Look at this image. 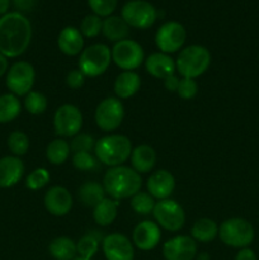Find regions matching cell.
Returning a JSON list of instances; mask_svg holds the SVG:
<instances>
[{
	"instance_id": "30bf717a",
	"label": "cell",
	"mask_w": 259,
	"mask_h": 260,
	"mask_svg": "<svg viewBox=\"0 0 259 260\" xmlns=\"http://www.w3.org/2000/svg\"><path fill=\"white\" fill-rule=\"evenodd\" d=\"M35 80V68L27 61H18L8 70L5 84L12 94L17 96H25L29 91H32Z\"/></svg>"
},
{
	"instance_id": "1f68e13d",
	"label": "cell",
	"mask_w": 259,
	"mask_h": 260,
	"mask_svg": "<svg viewBox=\"0 0 259 260\" xmlns=\"http://www.w3.org/2000/svg\"><path fill=\"white\" fill-rule=\"evenodd\" d=\"M155 198L147 192H137L134 197H131V208L136 213L141 216H147L152 213L155 207Z\"/></svg>"
},
{
	"instance_id": "7dc6e473",
	"label": "cell",
	"mask_w": 259,
	"mask_h": 260,
	"mask_svg": "<svg viewBox=\"0 0 259 260\" xmlns=\"http://www.w3.org/2000/svg\"><path fill=\"white\" fill-rule=\"evenodd\" d=\"M198 260H208V255L207 254H201V255L198 256Z\"/></svg>"
},
{
	"instance_id": "60d3db41",
	"label": "cell",
	"mask_w": 259,
	"mask_h": 260,
	"mask_svg": "<svg viewBox=\"0 0 259 260\" xmlns=\"http://www.w3.org/2000/svg\"><path fill=\"white\" fill-rule=\"evenodd\" d=\"M85 78L86 76L81 73L79 69H75V70L69 71L68 75H66V85L69 86L73 90H76V89H80L81 86L84 85L85 83Z\"/></svg>"
},
{
	"instance_id": "ee69618b",
	"label": "cell",
	"mask_w": 259,
	"mask_h": 260,
	"mask_svg": "<svg viewBox=\"0 0 259 260\" xmlns=\"http://www.w3.org/2000/svg\"><path fill=\"white\" fill-rule=\"evenodd\" d=\"M13 3H14L17 9L22 10V12H27V10L32 9L36 0H13Z\"/></svg>"
},
{
	"instance_id": "e575fe53",
	"label": "cell",
	"mask_w": 259,
	"mask_h": 260,
	"mask_svg": "<svg viewBox=\"0 0 259 260\" xmlns=\"http://www.w3.org/2000/svg\"><path fill=\"white\" fill-rule=\"evenodd\" d=\"M102 25H103V20L101 17L95 14H89L84 17L80 24V32L84 37L94 38L102 32Z\"/></svg>"
},
{
	"instance_id": "ab89813d",
	"label": "cell",
	"mask_w": 259,
	"mask_h": 260,
	"mask_svg": "<svg viewBox=\"0 0 259 260\" xmlns=\"http://www.w3.org/2000/svg\"><path fill=\"white\" fill-rule=\"evenodd\" d=\"M178 95L184 101L193 99L198 93V84L195 79L190 78H182L179 80V86L177 90Z\"/></svg>"
},
{
	"instance_id": "d590c367",
	"label": "cell",
	"mask_w": 259,
	"mask_h": 260,
	"mask_svg": "<svg viewBox=\"0 0 259 260\" xmlns=\"http://www.w3.org/2000/svg\"><path fill=\"white\" fill-rule=\"evenodd\" d=\"M48 182H50V173L45 168H37L32 170L25 178V185L30 190L42 189L48 184Z\"/></svg>"
},
{
	"instance_id": "6da1fadb",
	"label": "cell",
	"mask_w": 259,
	"mask_h": 260,
	"mask_svg": "<svg viewBox=\"0 0 259 260\" xmlns=\"http://www.w3.org/2000/svg\"><path fill=\"white\" fill-rule=\"evenodd\" d=\"M32 25L19 12H10L0 17V53L7 58L19 57L29 47Z\"/></svg>"
},
{
	"instance_id": "f6af8a7d",
	"label": "cell",
	"mask_w": 259,
	"mask_h": 260,
	"mask_svg": "<svg viewBox=\"0 0 259 260\" xmlns=\"http://www.w3.org/2000/svg\"><path fill=\"white\" fill-rule=\"evenodd\" d=\"M8 66H9V63H8V58L5 57L4 55L0 53V78H2L5 73H8V70H9Z\"/></svg>"
},
{
	"instance_id": "8d00e7d4",
	"label": "cell",
	"mask_w": 259,
	"mask_h": 260,
	"mask_svg": "<svg viewBox=\"0 0 259 260\" xmlns=\"http://www.w3.org/2000/svg\"><path fill=\"white\" fill-rule=\"evenodd\" d=\"M95 139L89 134H78L73 137L70 144L71 151L75 152H91L95 147Z\"/></svg>"
},
{
	"instance_id": "f1b7e54d",
	"label": "cell",
	"mask_w": 259,
	"mask_h": 260,
	"mask_svg": "<svg viewBox=\"0 0 259 260\" xmlns=\"http://www.w3.org/2000/svg\"><path fill=\"white\" fill-rule=\"evenodd\" d=\"M22 111V104L17 95L9 93L0 95V123L14 121Z\"/></svg>"
},
{
	"instance_id": "836d02e7",
	"label": "cell",
	"mask_w": 259,
	"mask_h": 260,
	"mask_svg": "<svg viewBox=\"0 0 259 260\" xmlns=\"http://www.w3.org/2000/svg\"><path fill=\"white\" fill-rule=\"evenodd\" d=\"M47 98L45 96V94L40 93V91H29L24 98V108L27 109L28 113L33 114V116L45 113V111L47 109Z\"/></svg>"
},
{
	"instance_id": "cb8c5ba5",
	"label": "cell",
	"mask_w": 259,
	"mask_h": 260,
	"mask_svg": "<svg viewBox=\"0 0 259 260\" xmlns=\"http://www.w3.org/2000/svg\"><path fill=\"white\" fill-rule=\"evenodd\" d=\"M102 33L107 40L112 41V42H119L128 37L130 27L122 17L111 15L103 20Z\"/></svg>"
},
{
	"instance_id": "8992f818",
	"label": "cell",
	"mask_w": 259,
	"mask_h": 260,
	"mask_svg": "<svg viewBox=\"0 0 259 260\" xmlns=\"http://www.w3.org/2000/svg\"><path fill=\"white\" fill-rule=\"evenodd\" d=\"M112 62V52L104 43H94L84 48L79 56V70L86 78H96L107 71Z\"/></svg>"
},
{
	"instance_id": "d4e9b609",
	"label": "cell",
	"mask_w": 259,
	"mask_h": 260,
	"mask_svg": "<svg viewBox=\"0 0 259 260\" xmlns=\"http://www.w3.org/2000/svg\"><path fill=\"white\" fill-rule=\"evenodd\" d=\"M117 208H118V201L111 197H106L102 202H99L93 208V218L96 225L102 228L112 225L117 218Z\"/></svg>"
},
{
	"instance_id": "d6a6232c",
	"label": "cell",
	"mask_w": 259,
	"mask_h": 260,
	"mask_svg": "<svg viewBox=\"0 0 259 260\" xmlns=\"http://www.w3.org/2000/svg\"><path fill=\"white\" fill-rule=\"evenodd\" d=\"M8 147L14 156H23L29 149V137L23 131H13L8 137Z\"/></svg>"
},
{
	"instance_id": "2e32d148",
	"label": "cell",
	"mask_w": 259,
	"mask_h": 260,
	"mask_svg": "<svg viewBox=\"0 0 259 260\" xmlns=\"http://www.w3.org/2000/svg\"><path fill=\"white\" fill-rule=\"evenodd\" d=\"M43 205L50 215L62 217L73 208V196L65 187L55 185L46 192Z\"/></svg>"
},
{
	"instance_id": "83f0119b",
	"label": "cell",
	"mask_w": 259,
	"mask_h": 260,
	"mask_svg": "<svg viewBox=\"0 0 259 260\" xmlns=\"http://www.w3.org/2000/svg\"><path fill=\"white\" fill-rule=\"evenodd\" d=\"M218 235V225L211 218H200L193 223L190 236L198 243H210Z\"/></svg>"
},
{
	"instance_id": "4316f807",
	"label": "cell",
	"mask_w": 259,
	"mask_h": 260,
	"mask_svg": "<svg viewBox=\"0 0 259 260\" xmlns=\"http://www.w3.org/2000/svg\"><path fill=\"white\" fill-rule=\"evenodd\" d=\"M78 196L85 207L94 208L106 198V190L103 184H99L98 182H85L79 188Z\"/></svg>"
},
{
	"instance_id": "5b68a950",
	"label": "cell",
	"mask_w": 259,
	"mask_h": 260,
	"mask_svg": "<svg viewBox=\"0 0 259 260\" xmlns=\"http://www.w3.org/2000/svg\"><path fill=\"white\" fill-rule=\"evenodd\" d=\"M218 236L225 245L243 249L253 243L255 231L248 220L233 217L225 220L218 226Z\"/></svg>"
},
{
	"instance_id": "bcb514c9",
	"label": "cell",
	"mask_w": 259,
	"mask_h": 260,
	"mask_svg": "<svg viewBox=\"0 0 259 260\" xmlns=\"http://www.w3.org/2000/svg\"><path fill=\"white\" fill-rule=\"evenodd\" d=\"M10 0H0V15H4L8 13L9 9Z\"/></svg>"
},
{
	"instance_id": "7c38bea8",
	"label": "cell",
	"mask_w": 259,
	"mask_h": 260,
	"mask_svg": "<svg viewBox=\"0 0 259 260\" xmlns=\"http://www.w3.org/2000/svg\"><path fill=\"white\" fill-rule=\"evenodd\" d=\"M83 127V114L74 104H62L53 114V128L55 134L63 137H74L80 134Z\"/></svg>"
},
{
	"instance_id": "ac0fdd59",
	"label": "cell",
	"mask_w": 259,
	"mask_h": 260,
	"mask_svg": "<svg viewBox=\"0 0 259 260\" xmlns=\"http://www.w3.org/2000/svg\"><path fill=\"white\" fill-rule=\"evenodd\" d=\"M147 193L156 200H167L175 189V178L170 172L159 169L152 173L146 182Z\"/></svg>"
},
{
	"instance_id": "7402d4cb",
	"label": "cell",
	"mask_w": 259,
	"mask_h": 260,
	"mask_svg": "<svg viewBox=\"0 0 259 260\" xmlns=\"http://www.w3.org/2000/svg\"><path fill=\"white\" fill-rule=\"evenodd\" d=\"M141 86V78L135 71H122L114 80L113 90L118 99H128L134 96Z\"/></svg>"
},
{
	"instance_id": "3957f363",
	"label": "cell",
	"mask_w": 259,
	"mask_h": 260,
	"mask_svg": "<svg viewBox=\"0 0 259 260\" xmlns=\"http://www.w3.org/2000/svg\"><path fill=\"white\" fill-rule=\"evenodd\" d=\"M132 144L124 135L112 134L96 141L94 154L99 162L109 168L123 165L130 159Z\"/></svg>"
},
{
	"instance_id": "277c9868",
	"label": "cell",
	"mask_w": 259,
	"mask_h": 260,
	"mask_svg": "<svg viewBox=\"0 0 259 260\" xmlns=\"http://www.w3.org/2000/svg\"><path fill=\"white\" fill-rule=\"evenodd\" d=\"M210 65V51L201 45H190L183 48L175 61V68L182 78H198L207 71Z\"/></svg>"
},
{
	"instance_id": "f546056e",
	"label": "cell",
	"mask_w": 259,
	"mask_h": 260,
	"mask_svg": "<svg viewBox=\"0 0 259 260\" xmlns=\"http://www.w3.org/2000/svg\"><path fill=\"white\" fill-rule=\"evenodd\" d=\"M71 149L63 139H55L46 147V157L52 165H61L69 159Z\"/></svg>"
},
{
	"instance_id": "d6986e66",
	"label": "cell",
	"mask_w": 259,
	"mask_h": 260,
	"mask_svg": "<svg viewBox=\"0 0 259 260\" xmlns=\"http://www.w3.org/2000/svg\"><path fill=\"white\" fill-rule=\"evenodd\" d=\"M24 175V164L20 157L10 155L0 159V188L18 184Z\"/></svg>"
},
{
	"instance_id": "9c48e42d",
	"label": "cell",
	"mask_w": 259,
	"mask_h": 260,
	"mask_svg": "<svg viewBox=\"0 0 259 260\" xmlns=\"http://www.w3.org/2000/svg\"><path fill=\"white\" fill-rule=\"evenodd\" d=\"M152 216L160 228L172 233L179 231L185 223V213L183 207L177 201L169 198L155 203Z\"/></svg>"
},
{
	"instance_id": "ba28073f",
	"label": "cell",
	"mask_w": 259,
	"mask_h": 260,
	"mask_svg": "<svg viewBox=\"0 0 259 260\" xmlns=\"http://www.w3.org/2000/svg\"><path fill=\"white\" fill-rule=\"evenodd\" d=\"M112 52V61L123 71H134L145 61L144 48L139 42L126 38L114 43Z\"/></svg>"
},
{
	"instance_id": "7bdbcfd3",
	"label": "cell",
	"mask_w": 259,
	"mask_h": 260,
	"mask_svg": "<svg viewBox=\"0 0 259 260\" xmlns=\"http://www.w3.org/2000/svg\"><path fill=\"white\" fill-rule=\"evenodd\" d=\"M235 260H258V258H256V254L254 253V250L249 248H243L238 251Z\"/></svg>"
},
{
	"instance_id": "603a6c76",
	"label": "cell",
	"mask_w": 259,
	"mask_h": 260,
	"mask_svg": "<svg viewBox=\"0 0 259 260\" xmlns=\"http://www.w3.org/2000/svg\"><path fill=\"white\" fill-rule=\"evenodd\" d=\"M130 159L132 169L136 170L139 174H145L154 169L156 164V152L150 145H140L132 149Z\"/></svg>"
},
{
	"instance_id": "9a60e30c",
	"label": "cell",
	"mask_w": 259,
	"mask_h": 260,
	"mask_svg": "<svg viewBox=\"0 0 259 260\" xmlns=\"http://www.w3.org/2000/svg\"><path fill=\"white\" fill-rule=\"evenodd\" d=\"M165 260H193L197 255V241L188 235H178L163 245Z\"/></svg>"
},
{
	"instance_id": "484cf974",
	"label": "cell",
	"mask_w": 259,
	"mask_h": 260,
	"mask_svg": "<svg viewBox=\"0 0 259 260\" xmlns=\"http://www.w3.org/2000/svg\"><path fill=\"white\" fill-rule=\"evenodd\" d=\"M48 251L55 260H74L78 254L76 243L68 236L53 239L48 245Z\"/></svg>"
},
{
	"instance_id": "c3c4849f",
	"label": "cell",
	"mask_w": 259,
	"mask_h": 260,
	"mask_svg": "<svg viewBox=\"0 0 259 260\" xmlns=\"http://www.w3.org/2000/svg\"><path fill=\"white\" fill-rule=\"evenodd\" d=\"M74 260H93V259H86V258H81V256H78V258H75Z\"/></svg>"
},
{
	"instance_id": "8fae6325",
	"label": "cell",
	"mask_w": 259,
	"mask_h": 260,
	"mask_svg": "<svg viewBox=\"0 0 259 260\" xmlns=\"http://www.w3.org/2000/svg\"><path fill=\"white\" fill-rule=\"evenodd\" d=\"M124 118V107L118 98L103 99L101 103L96 106L94 119L95 123L102 131L112 132L116 131L122 124Z\"/></svg>"
},
{
	"instance_id": "f35d334b",
	"label": "cell",
	"mask_w": 259,
	"mask_h": 260,
	"mask_svg": "<svg viewBox=\"0 0 259 260\" xmlns=\"http://www.w3.org/2000/svg\"><path fill=\"white\" fill-rule=\"evenodd\" d=\"M118 0H88V5L93 14L101 18L111 17L116 10Z\"/></svg>"
},
{
	"instance_id": "44dd1931",
	"label": "cell",
	"mask_w": 259,
	"mask_h": 260,
	"mask_svg": "<svg viewBox=\"0 0 259 260\" xmlns=\"http://www.w3.org/2000/svg\"><path fill=\"white\" fill-rule=\"evenodd\" d=\"M58 50L66 56H78L84 50V36L75 27H65L57 37Z\"/></svg>"
},
{
	"instance_id": "e0dca14e",
	"label": "cell",
	"mask_w": 259,
	"mask_h": 260,
	"mask_svg": "<svg viewBox=\"0 0 259 260\" xmlns=\"http://www.w3.org/2000/svg\"><path fill=\"white\" fill-rule=\"evenodd\" d=\"M161 239V230L156 222L152 221H142L132 233V243L137 249L142 251L152 250L157 246Z\"/></svg>"
},
{
	"instance_id": "ffe728a7",
	"label": "cell",
	"mask_w": 259,
	"mask_h": 260,
	"mask_svg": "<svg viewBox=\"0 0 259 260\" xmlns=\"http://www.w3.org/2000/svg\"><path fill=\"white\" fill-rule=\"evenodd\" d=\"M145 68L151 76L156 79H167L168 76L174 75L175 61L168 53L154 52L145 60Z\"/></svg>"
},
{
	"instance_id": "52a82bcc",
	"label": "cell",
	"mask_w": 259,
	"mask_h": 260,
	"mask_svg": "<svg viewBox=\"0 0 259 260\" xmlns=\"http://www.w3.org/2000/svg\"><path fill=\"white\" fill-rule=\"evenodd\" d=\"M121 17L128 27L147 29L156 22L157 10L146 0H130L122 7Z\"/></svg>"
},
{
	"instance_id": "4dcf8cb0",
	"label": "cell",
	"mask_w": 259,
	"mask_h": 260,
	"mask_svg": "<svg viewBox=\"0 0 259 260\" xmlns=\"http://www.w3.org/2000/svg\"><path fill=\"white\" fill-rule=\"evenodd\" d=\"M103 241L101 234L98 231H91V233L85 234L80 240L76 243V249H78V254L81 258L93 259L96 251L99 249V243Z\"/></svg>"
},
{
	"instance_id": "4fadbf2b",
	"label": "cell",
	"mask_w": 259,
	"mask_h": 260,
	"mask_svg": "<svg viewBox=\"0 0 259 260\" xmlns=\"http://www.w3.org/2000/svg\"><path fill=\"white\" fill-rule=\"evenodd\" d=\"M185 38H187V32H185L183 24H180L179 22L170 20V22L160 25L159 29L156 30L155 43L160 52L169 55V53L177 52L183 47Z\"/></svg>"
},
{
	"instance_id": "b9f144b4",
	"label": "cell",
	"mask_w": 259,
	"mask_h": 260,
	"mask_svg": "<svg viewBox=\"0 0 259 260\" xmlns=\"http://www.w3.org/2000/svg\"><path fill=\"white\" fill-rule=\"evenodd\" d=\"M179 80L180 79L178 78L177 75H170L168 76L167 79H164V86L168 91L170 93H177L178 86H179Z\"/></svg>"
},
{
	"instance_id": "74e56055",
	"label": "cell",
	"mask_w": 259,
	"mask_h": 260,
	"mask_svg": "<svg viewBox=\"0 0 259 260\" xmlns=\"http://www.w3.org/2000/svg\"><path fill=\"white\" fill-rule=\"evenodd\" d=\"M73 165L81 172H90L98 168V159L91 152H75L73 156Z\"/></svg>"
},
{
	"instance_id": "7a4b0ae2",
	"label": "cell",
	"mask_w": 259,
	"mask_h": 260,
	"mask_svg": "<svg viewBox=\"0 0 259 260\" xmlns=\"http://www.w3.org/2000/svg\"><path fill=\"white\" fill-rule=\"evenodd\" d=\"M142 185L141 175L126 165L109 168L103 177V187L107 194L119 201L134 197Z\"/></svg>"
},
{
	"instance_id": "5bb4252c",
	"label": "cell",
	"mask_w": 259,
	"mask_h": 260,
	"mask_svg": "<svg viewBox=\"0 0 259 260\" xmlns=\"http://www.w3.org/2000/svg\"><path fill=\"white\" fill-rule=\"evenodd\" d=\"M104 256L107 260H134V244L126 235L119 233L109 234L102 241Z\"/></svg>"
}]
</instances>
